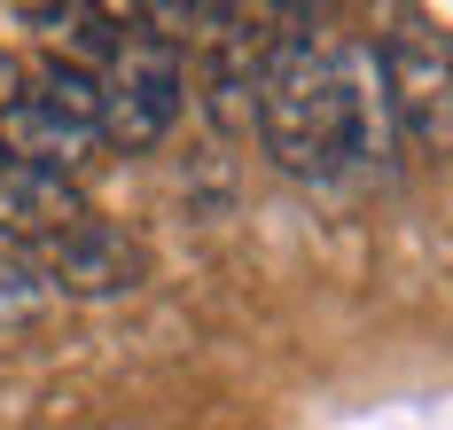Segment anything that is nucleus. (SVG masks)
Here are the masks:
<instances>
[{
  "label": "nucleus",
  "mask_w": 453,
  "mask_h": 430,
  "mask_svg": "<svg viewBox=\"0 0 453 430\" xmlns=\"http://www.w3.org/2000/svg\"><path fill=\"white\" fill-rule=\"evenodd\" d=\"M55 305V289H47L40 258L32 250H0V321H32Z\"/></svg>",
  "instance_id": "obj_8"
},
{
  "label": "nucleus",
  "mask_w": 453,
  "mask_h": 430,
  "mask_svg": "<svg viewBox=\"0 0 453 430\" xmlns=\"http://www.w3.org/2000/svg\"><path fill=\"white\" fill-rule=\"evenodd\" d=\"M32 102H47V110H55V118H71V126H102V87H94V71H79V63H63V55H55V63H47L40 71V87H32Z\"/></svg>",
  "instance_id": "obj_7"
},
{
  "label": "nucleus",
  "mask_w": 453,
  "mask_h": 430,
  "mask_svg": "<svg viewBox=\"0 0 453 430\" xmlns=\"http://www.w3.org/2000/svg\"><path fill=\"white\" fill-rule=\"evenodd\" d=\"M383 95H391V134L414 157H453V32H438L430 16H399L383 40Z\"/></svg>",
  "instance_id": "obj_3"
},
{
  "label": "nucleus",
  "mask_w": 453,
  "mask_h": 430,
  "mask_svg": "<svg viewBox=\"0 0 453 430\" xmlns=\"http://www.w3.org/2000/svg\"><path fill=\"white\" fill-rule=\"evenodd\" d=\"M24 95H32V79H24V63H16V55H0V118H8V110H16Z\"/></svg>",
  "instance_id": "obj_9"
},
{
  "label": "nucleus",
  "mask_w": 453,
  "mask_h": 430,
  "mask_svg": "<svg viewBox=\"0 0 453 430\" xmlns=\"http://www.w3.org/2000/svg\"><path fill=\"white\" fill-rule=\"evenodd\" d=\"M258 149L289 180H352L391 165V95L375 40L352 32H281L266 79H258Z\"/></svg>",
  "instance_id": "obj_1"
},
{
  "label": "nucleus",
  "mask_w": 453,
  "mask_h": 430,
  "mask_svg": "<svg viewBox=\"0 0 453 430\" xmlns=\"http://www.w3.org/2000/svg\"><path fill=\"white\" fill-rule=\"evenodd\" d=\"M102 142L118 149H157L173 126H180V102H188V71H180V48L165 32H118L102 48Z\"/></svg>",
  "instance_id": "obj_2"
},
{
  "label": "nucleus",
  "mask_w": 453,
  "mask_h": 430,
  "mask_svg": "<svg viewBox=\"0 0 453 430\" xmlns=\"http://www.w3.org/2000/svg\"><path fill=\"white\" fill-rule=\"evenodd\" d=\"M94 142H102V134L55 118V110L32 102V95L0 118V157H8V165H40V173H71V180H79V165L94 157Z\"/></svg>",
  "instance_id": "obj_6"
},
{
  "label": "nucleus",
  "mask_w": 453,
  "mask_h": 430,
  "mask_svg": "<svg viewBox=\"0 0 453 430\" xmlns=\"http://www.w3.org/2000/svg\"><path fill=\"white\" fill-rule=\"evenodd\" d=\"M87 188L71 173H40V165H8L0 157V250H47L71 227H87Z\"/></svg>",
  "instance_id": "obj_5"
},
{
  "label": "nucleus",
  "mask_w": 453,
  "mask_h": 430,
  "mask_svg": "<svg viewBox=\"0 0 453 430\" xmlns=\"http://www.w3.org/2000/svg\"><path fill=\"white\" fill-rule=\"evenodd\" d=\"M32 258H40L55 297H126V289L149 282V242L110 227V219H87V227H71L63 242H47Z\"/></svg>",
  "instance_id": "obj_4"
}]
</instances>
